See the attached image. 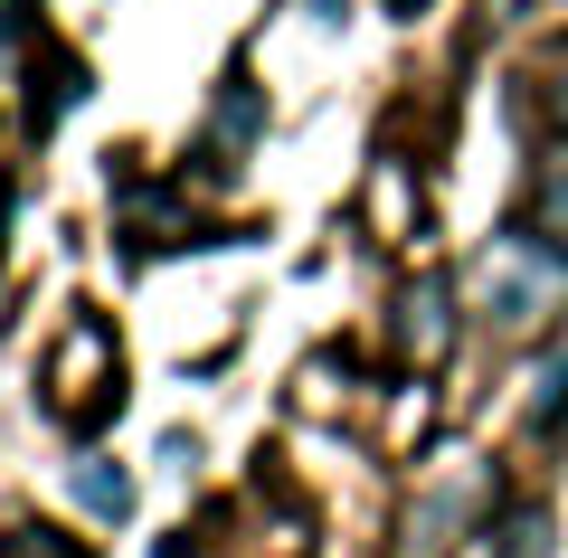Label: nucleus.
I'll list each match as a JSON object with an SVG mask.
<instances>
[{
    "label": "nucleus",
    "instance_id": "nucleus-1",
    "mask_svg": "<svg viewBox=\"0 0 568 558\" xmlns=\"http://www.w3.org/2000/svg\"><path fill=\"white\" fill-rule=\"evenodd\" d=\"M484 322H503V332H540V313L568 294V246L549 237V227H511V237L484 246Z\"/></svg>",
    "mask_w": 568,
    "mask_h": 558
},
{
    "label": "nucleus",
    "instance_id": "nucleus-2",
    "mask_svg": "<svg viewBox=\"0 0 568 558\" xmlns=\"http://www.w3.org/2000/svg\"><path fill=\"white\" fill-rule=\"evenodd\" d=\"M48 407H58L67 426H95L123 407V359H114V332L104 322H77V332L58 341V359H48Z\"/></svg>",
    "mask_w": 568,
    "mask_h": 558
},
{
    "label": "nucleus",
    "instance_id": "nucleus-3",
    "mask_svg": "<svg viewBox=\"0 0 568 558\" xmlns=\"http://www.w3.org/2000/svg\"><path fill=\"white\" fill-rule=\"evenodd\" d=\"M398 332H407V359H426V369L446 359L455 322H446V284H436V275H417V284H407V303H398Z\"/></svg>",
    "mask_w": 568,
    "mask_h": 558
},
{
    "label": "nucleus",
    "instance_id": "nucleus-4",
    "mask_svg": "<svg viewBox=\"0 0 568 558\" xmlns=\"http://www.w3.org/2000/svg\"><path fill=\"white\" fill-rule=\"evenodd\" d=\"M77 501H85V511H104V520H123V511H133V474H123L114 455H85L77 464Z\"/></svg>",
    "mask_w": 568,
    "mask_h": 558
},
{
    "label": "nucleus",
    "instance_id": "nucleus-5",
    "mask_svg": "<svg viewBox=\"0 0 568 558\" xmlns=\"http://www.w3.org/2000/svg\"><path fill=\"white\" fill-rule=\"evenodd\" d=\"M493 558H549V511H540V501H521V511L503 520V539H493Z\"/></svg>",
    "mask_w": 568,
    "mask_h": 558
},
{
    "label": "nucleus",
    "instance_id": "nucleus-6",
    "mask_svg": "<svg viewBox=\"0 0 568 558\" xmlns=\"http://www.w3.org/2000/svg\"><path fill=\"white\" fill-rule=\"evenodd\" d=\"M568 417V359H540L530 369V426H559Z\"/></svg>",
    "mask_w": 568,
    "mask_h": 558
},
{
    "label": "nucleus",
    "instance_id": "nucleus-7",
    "mask_svg": "<svg viewBox=\"0 0 568 558\" xmlns=\"http://www.w3.org/2000/svg\"><path fill=\"white\" fill-rule=\"evenodd\" d=\"M540 227L568 246V142L549 152V171H540Z\"/></svg>",
    "mask_w": 568,
    "mask_h": 558
},
{
    "label": "nucleus",
    "instance_id": "nucleus-8",
    "mask_svg": "<svg viewBox=\"0 0 568 558\" xmlns=\"http://www.w3.org/2000/svg\"><path fill=\"white\" fill-rule=\"evenodd\" d=\"M219 123H227V142H246V133H256V95H246V77L227 85V104H219Z\"/></svg>",
    "mask_w": 568,
    "mask_h": 558
},
{
    "label": "nucleus",
    "instance_id": "nucleus-9",
    "mask_svg": "<svg viewBox=\"0 0 568 558\" xmlns=\"http://www.w3.org/2000/svg\"><path fill=\"white\" fill-rule=\"evenodd\" d=\"M388 10H398V20H417V0H388Z\"/></svg>",
    "mask_w": 568,
    "mask_h": 558
}]
</instances>
